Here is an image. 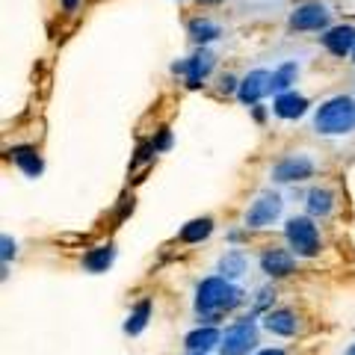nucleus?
Instances as JSON below:
<instances>
[{"mask_svg": "<svg viewBox=\"0 0 355 355\" xmlns=\"http://www.w3.org/2000/svg\"><path fill=\"white\" fill-rule=\"evenodd\" d=\"M240 237H243L240 231H231V234H228V240H231V243H240Z\"/></svg>", "mask_w": 355, "mask_h": 355, "instance_id": "obj_31", "label": "nucleus"}, {"mask_svg": "<svg viewBox=\"0 0 355 355\" xmlns=\"http://www.w3.org/2000/svg\"><path fill=\"white\" fill-rule=\"evenodd\" d=\"M190 355H207V352H190Z\"/></svg>", "mask_w": 355, "mask_h": 355, "instance_id": "obj_33", "label": "nucleus"}, {"mask_svg": "<svg viewBox=\"0 0 355 355\" xmlns=\"http://www.w3.org/2000/svg\"><path fill=\"white\" fill-rule=\"evenodd\" d=\"M249 110H252L254 121H263V119H266V113H263V107H261V104H254V107H249Z\"/></svg>", "mask_w": 355, "mask_h": 355, "instance_id": "obj_28", "label": "nucleus"}, {"mask_svg": "<svg viewBox=\"0 0 355 355\" xmlns=\"http://www.w3.org/2000/svg\"><path fill=\"white\" fill-rule=\"evenodd\" d=\"M9 160H12L27 178H39L42 169H44V163L36 154V148H30V146H12L9 148Z\"/></svg>", "mask_w": 355, "mask_h": 355, "instance_id": "obj_16", "label": "nucleus"}, {"mask_svg": "<svg viewBox=\"0 0 355 355\" xmlns=\"http://www.w3.org/2000/svg\"><path fill=\"white\" fill-rule=\"evenodd\" d=\"M249 258L243 252H225L222 258L216 261V272L222 275V279H228V282H240V279H246V272H249Z\"/></svg>", "mask_w": 355, "mask_h": 355, "instance_id": "obj_15", "label": "nucleus"}, {"mask_svg": "<svg viewBox=\"0 0 355 355\" xmlns=\"http://www.w3.org/2000/svg\"><path fill=\"white\" fill-rule=\"evenodd\" d=\"M261 326H263V331H270L275 338H293L296 331L302 329V320H299V314L291 308H275V311H266Z\"/></svg>", "mask_w": 355, "mask_h": 355, "instance_id": "obj_10", "label": "nucleus"}, {"mask_svg": "<svg viewBox=\"0 0 355 355\" xmlns=\"http://www.w3.org/2000/svg\"><path fill=\"white\" fill-rule=\"evenodd\" d=\"M343 355H355V343H352V347H347V352H343Z\"/></svg>", "mask_w": 355, "mask_h": 355, "instance_id": "obj_32", "label": "nucleus"}, {"mask_svg": "<svg viewBox=\"0 0 355 355\" xmlns=\"http://www.w3.org/2000/svg\"><path fill=\"white\" fill-rule=\"evenodd\" d=\"M113 261H116V249L107 243V246H95V249H89V252L83 254L80 266H83V272L98 275V272H107L110 266H113Z\"/></svg>", "mask_w": 355, "mask_h": 355, "instance_id": "obj_18", "label": "nucleus"}, {"mask_svg": "<svg viewBox=\"0 0 355 355\" xmlns=\"http://www.w3.org/2000/svg\"><path fill=\"white\" fill-rule=\"evenodd\" d=\"M317 160L311 154H287L270 169V178L275 184H302L308 178H314Z\"/></svg>", "mask_w": 355, "mask_h": 355, "instance_id": "obj_6", "label": "nucleus"}, {"mask_svg": "<svg viewBox=\"0 0 355 355\" xmlns=\"http://www.w3.org/2000/svg\"><path fill=\"white\" fill-rule=\"evenodd\" d=\"M272 113L284 119V121H293V119H302L308 113V98L305 95H299V92H282V95H275V101H272Z\"/></svg>", "mask_w": 355, "mask_h": 355, "instance_id": "obj_13", "label": "nucleus"}, {"mask_svg": "<svg viewBox=\"0 0 355 355\" xmlns=\"http://www.w3.org/2000/svg\"><path fill=\"white\" fill-rule=\"evenodd\" d=\"M323 48L331 53V57H347V53L355 51V27L352 24H338L329 27L323 33Z\"/></svg>", "mask_w": 355, "mask_h": 355, "instance_id": "obj_12", "label": "nucleus"}, {"mask_svg": "<svg viewBox=\"0 0 355 355\" xmlns=\"http://www.w3.org/2000/svg\"><path fill=\"white\" fill-rule=\"evenodd\" d=\"M258 347V329H254V311L237 320L234 326L222 331L219 340V355H249Z\"/></svg>", "mask_w": 355, "mask_h": 355, "instance_id": "obj_5", "label": "nucleus"}, {"mask_svg": "<svg viewBox=\"0 0 355 355\" xmlns=\"http://www.w3.org/2000/svg\"><path fill=\"white\" fill-rule=\"evenodd\" d=\"M60 3H62V12H77L80 0H60Z\"/></svg>", "mask_w": 355, "mask_h": 355, "instance_id": "obj_27", "label": "nucleus"}, {"mask_svg": "<svg viewBox=\"0 0 355 355\" xmlns=\"http://www.w3.org/2000/svg\"><path fill=\"white\" fill-rule=\"evenodd\" d=\"M270 80H272V71H266V69H254V71H249V74L240 80V89H237L240 104H243V107L261 104L263 98L270 95Z\"/></svg>", "mask_w": 355, "mask_h": 355, "instance_id": "obj_8", "label": "nucleus"}, {"mask_svg": "<svg viewBox=\"0 0 355 355\" xmlns=\"http://www.w3.org/2000/svg\"><path fill=\"white\" fill-rule=\"evenodd\" d=\"M314 133L317 137H349L355 130V98L335 95L314 110Z\"/></svg>", "mask_w": 355, "mask_h": 355, "instance_id": "obj_2", "label": "nucleus"}, {"mask_svg": "<svg viewBox=\"0 0 355 355\" xmlns=\"http://www.w3.org/2000/svg\"><path fill=\"white\" fill-rule=\"evenodd\" d=\"M254 355H287V352H284V349H279V347H275V349H272V347H266V349H258Z\"/></svg>", "mask_w": 355, "mask_h": 355, "instance_id": "obj_29", "label": "nucleus"}, {"mask_svg": "<svg viewBox=\"0 0 355 355\" xmlns=\"http://www.w3.org/2000/svg\"><path fill=\"white\" fill-rule=\"evenodd\" d=\"M148 320H151V299H142V302H137V305L130 308V314L125 320V335L128 338L142 335L146 326H148Z\"/></svg>", "mask_w": 355, "mask_h": 355, "instance_id": "obj_19", "label": "nucleus"}, {"mask_svg": "<svg viewBox=\"0 0 355 355\" xmlns=\"http://www.w3.org/2000/svg\"><path fill=\"white\" fill-rule=\"evenodd\" d=\"M0 258H3V263H9V261L15 258V240L9 237V234L0 237Z\"/></svg>", "mask_w": 355, "mask_h": 355, "instance_id": "obj_24", "label": "nucleus"}, {"mask_svg": "<svg viewBox=\"0 0 355 355\" xmlns=\"http://www.w3.org/2000/svg\"><path fill=\"white\" fill-rule=\"evenodd\" d=\"M296 77H299V62H293V60L282 62L279 69L272 71L270 92H275V95H282V92H291V89H293V83H296Z\"/></svg>", "mask_w": 355, "mask_h": 355, "instance_id": "obj_20", "label": "nucleus"}, {"mask_svg": "<svg viewBox=\"0 0 355 355\" xmlns=\"http://www.w3.org/2000/svg\"><path fill=\"white\" fill-rule=\"evenodd\" d=\"M275 299V291L272 287H258V293H254V305H252V311L254 314H258V311H263L266 305H270Z\"/></svg>", "mask_w": 355, "mask_h": 355, "instance_id": "obj_23", "label": "nucleus"}, {"mask_svg": "<svg viewBox=\"0 0 355 355\" xmlns=\"http://www.w3.org/2000/svg\"><path fill=\"white\" fill-rule=\"evenodd\" d=\"M237 89H240V80L234 74H222L219 77V92L222 95H231V92H237Z\"/></svg>", "mask_w": 355, "mask_h": 355, "instance_id": "obj_25", "label": "nucleus"}, {"mask_svg": "<svg viewBox=\"0 0 355 355\" xmlns=\"http://www.w3.org/2000/svg\"><path fill=\"white\" fill-rule=\"evenodd\" d=\"M243 302H246V293H243L234 282L222 279V275H207V279L196 284L193 308L207 323H216L222 314H231V311L240 308Z\"/></svg>", "mask_w": 355, "mask_h": 355, "instance_id": "obj_1", "label": "nucleus"}, {"mask_svg": "<svg viewBox=\"0 0 355 355\" xmlns=\"http://www.w3.org/2000/svg\"><path fill=\"white\" fill-rule=\"evenodd\" d=\"M284 214V198L275 193V190H263L254 196V202L246 207V214H243V225L246 231H263V228H272L275 222L282 219Z\"/></svg>", "mask_w": 355, "mask_h": 355, "instance_id": "obj_4", "label": "nucleus"}, {"mask_svg": "<svg viewBox=\"0 0 355 355\" xmlns=\"http://www.w3.org/2000/svg\"><path fill=\"white\" fill-rule=\"evenodd\" d=\"M214 65H216V53L214 51H207L205 44L198 48L190 60H184V77H187V86L190 89H198L202 86L205 77L214 71Z\"/></svg>", "mask_w": 355, "mask_h": 355, "instance_id": "obj_11", "label": "nucleus"}, {"mask_svg": "<svg viewBox=\"0 0 355 355\" xmlns=\"http://www.w3.org/2000/svg\"><path fill=\"white\" fill-rule=\"evenodd\" d=\"M151 146L157 148V151H169V148H172V130L163 128V130L157 133V139H151Z\"/></svg>", "mask_w": 355, "mask_h": 355, "instance_id": "obj_26", "label": "nucleus"}, {"mask_svg": "<svg viewBox=\"0 0 355 355\" xmlns=\"http://www.w3.org/2000/svg\"><path fill=\"white\" fill-rule=\"evenodd\" d=\"M352 62H355V51H352Z\"/></svg>", "mask_w": 355, "mask_h": 355, "instance_id": "obj_34", "label": "nucleus"}, {"mask_svg": "<svg viewBox=\"0 0 355 355\" xmlns=\"http://www.w3.org/2000/svg\"><path fill=\"white\" fill-rule=\"evenodd\" d=\"M210 234H214V219L210 216H202V219H193V222H187V225L181 228V234H178V240L181 243H202L207 240Z\"/></svg>", "mask_w": 355, "mask_h": 355, "instance_id": "obj_22", "label": "nucleus"}, {"mask_svg": "<svg viewBox=\"0 0 355 355\" xmlns=\"http://www.w3.org/2000/svg\"><path fill=\"white\" fill-rule=\"evenodd\" d=\"M219 340H222V331L216 326H205V329L190 331L184 347L187 352H210V349H219Z\"/></svg>", "mask_w": 355, "mask_h": 355, "instance_id": "obj_17", "label": "nucleus"}, {"mask_svg": "<svg viewBox=\"0 0 355 355\" xmlns=\"http://www.w3.org/2000/svg\"><path fill=\"white\" fill-rule=\"evenodd\" d=\"M284 240L296 258H317L320 254V231L314 216H291L284 222Z\"/></svg>", "mask_w": 355, "mask_h": 355, "instance_id": "obj_3", "label": "nucleus"}, {"mask_svg": "<svg viewBox=\"0 0 355 355\" xmlns=\"http://www.w3.org/2000/svg\"><path fill=\"white\" fill-rule=\"evenodd\" d=\"M305 207H308V216L326 219L335 214V193H331L329 187H314V190H308V196H305Z\"/></svg>", "mask_w": 355, "mask_h": 355, "instance_id": "obj_14", "label": "nucleus"}, {"mask_svg": "<svg viewBox=\"0 0 355 355\" xmlns=\"http://www.w3.org/2000/svg\"><path fill=\"white\" fill-rule=\"evenodd\" d=\"M258 266L270 279H287L296 272V254L291 249H266L258 258Z\"/></svg>", "mask_w": 355, "mask_h": 355, "instance_id": "obj_9", "label": "nucleus"}, {"mask_svg": "<svg viewBox=\"0 0 355 355\" xmlns=\"http://www.w3.org/2000/svg\"><path fill=\"white\" fill-rule=\"evenodd\" d=\"M196 3H202V6H216V3H222V0H196Z\"/></svg>", "mask_w": 355, "mask_h": 355, "instance_id": "obj_30", "label": "nucleus"}, {"mask_svg": "<svg viewBox=\"0 0 355 355\" xmlns=\"http://www.w3.org/2000/svg\"><path fill=\"white\" fill-rule=\"evenodd\" d=\"M187 33H190L193 42L207 44V42H216L222 36V27L216 24V21H210V18H193L190 24H187Z\"/></svg>", "mask_w": 355, "mask_h": 355, "instance_id": "obj_21", "label": "nucleus"}, {"mask_svg": "<svg viewBox=\"0 0 355 355\" xmlns=\"http://www.w3.org/2000/svg\"><path fill=\"white\" fill-rule=\"evenodd\" d=\"M291 30H299V33H320V30H329L331 24V9L320 0H308V3L296 6L291 18H287Z\"/></svg>", "mask_w": 355, "mask_h": 355, "instance_id": "obj_7", "label": "nucleus"}]
</instances>
